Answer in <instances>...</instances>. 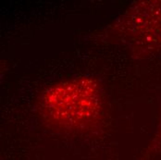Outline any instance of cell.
Segmentation results:
<instances>
[{
    "label": "cell",
    "instance_id": "cell-1",
    "mask_svg": "<svg viewBox=\"0 0 161 160\" xmlns=\"http://www.w3.org/2000/svg\"><path fill=\"white\" fill-rule=\"evenodd\" d=\"M44 108L54 121L64 125L90 122L100 109V95L92 80L79 79L51 88L44 97Z\"/></svg>",
    "mask_w": 161,
    "mask_h": 160
}]
</instances>
